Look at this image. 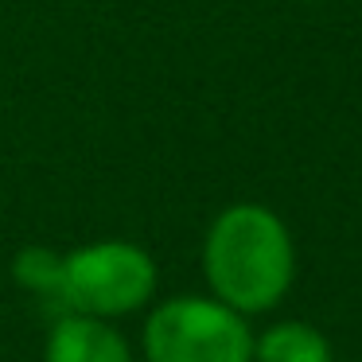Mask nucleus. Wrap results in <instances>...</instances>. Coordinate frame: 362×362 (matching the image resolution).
<instances>
[{
  "label": "nucleus",
  "mask_w": 362,
  "mask_h": 362,
  "mask_svg": "<svg viewBox=\"0 0 362 362\" xmlns=\"http://www.w3.org/2000/svg\"><path fill=\"white\" fill-rule=\"evenodd\" d=\"M203 273L214 300L242 315L276 308L296 276V250L281 214L261 203H234L211 222Z\"/></svg>",
  "instance_id": "1"
},
{
  "label": "nucleus",
  "mask_w": 362,
  "mask_h": 362,
  "mask_svg": "<svg viewBox=\"0 0 362 362\" xmlns=\"http://www.w3.org/2000/svg\"><path fill=\"white\" fill-rule=\"evenodd\" d=\"M148 362H253V331L214 296L164 300L144 323Z\"/></svg>",
  "instance_id": "2"
},
{
  "label": "nucleus",
  "mask_w": 362,
  "mask_h": 362,
  "mask_svg": "<svg viewBox=\"0 0 362 362\" xmlns=\"http://www.w3.org/2000/svg\"><path fill=\"white\" fill-rule=\"evenodd\" d=\"M156 292V261L136 242H94L63 257L59 300L82 315L117 320L144 308Z\"/></svg>",
  "instance_id": "3"
},
{
  "label": "nucleus",
  "mask_w": 362,
  "mask_h": 362,
  "mask_svg": "<svg viewBox=\"0 0 362 362\" xmlns=\"http://www.w3.org/2000/svg\"><path fill=\"white\" fill-rule=\"evenodd\" d=\"M43 362H133L125 335L98 315H63L47 335Z\"/></svg>",
  "instance_id": "4"
},
{
  "label": "nucleus",
  "mask_w": 362,
  "mask_h": 362,
  "mask_svg": "<svg viewBox=\"0 0 362 362\" xmlns=\"http://www.w3.org/2000/svg\"><path fill=\"white\" fill-rule=\"evenodd\" d=\"M253 362H335L327 335L304 320H284L253 339Z\"/></svg>",
  "instance_id": "5"
},
{
  "label": "nucleus",
  "mask_w": 362,
  "mask_h": 362,
  "mask_svg": "<svg viewBox=\"0 0 362 362\" xmlns=\"http://www.w3.org/2000/svg\"><path fill=\"white\" fill-rule=\"evenodd\" d=\"M12 273H16V281L24 284L28 292H40V296H55L59 300V288H63V257H59V253L40 250V245H28V250L16 257Z\"/></svg>",
  "instance_id": "6"
}]
</instances>
